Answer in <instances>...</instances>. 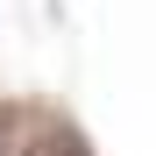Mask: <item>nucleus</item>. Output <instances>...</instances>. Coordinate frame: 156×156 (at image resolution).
Returning <instances> with one entry per match:
<instances>
[{"label":"nucleus","instance_id":"obj_1","mask_svg":"<svg viewBox=\"0 0 156 156\" xmlns=\"http://www.w3.org/2000/svg\"><path fill=\"white\" fill-rule=\"evenodd\" d=\"M43 156H78V149H43Z\"/></svg>","mask_w":156,"mask_h":156}]
</instances>
